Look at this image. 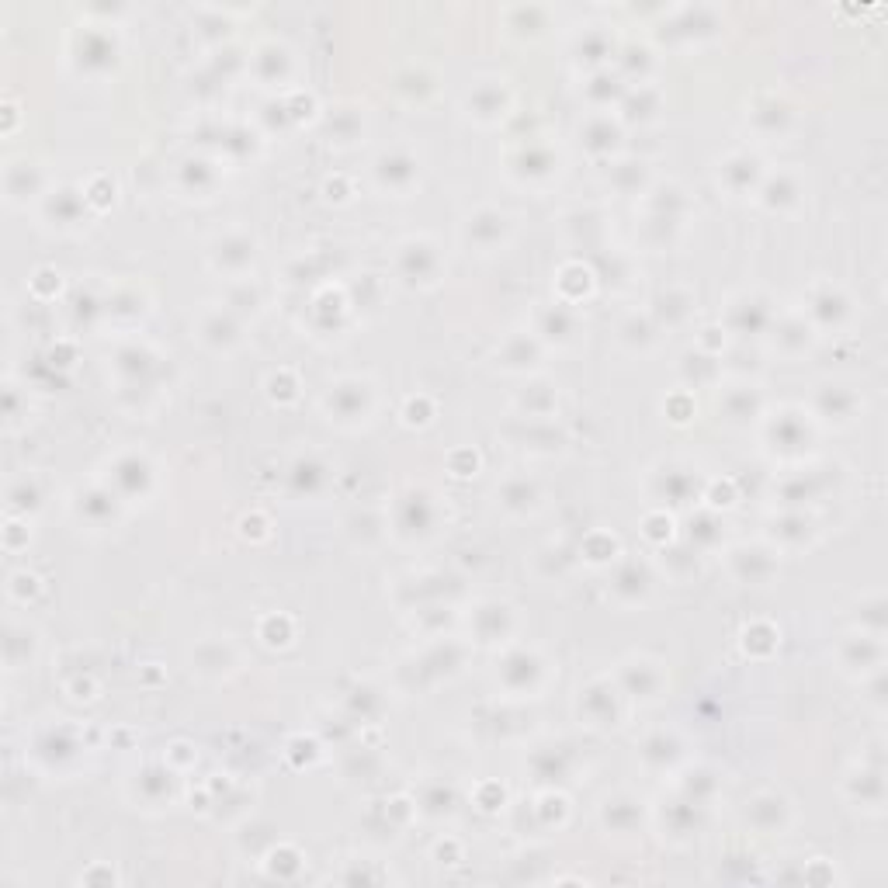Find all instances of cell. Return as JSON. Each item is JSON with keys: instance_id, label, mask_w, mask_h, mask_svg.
Listing matches in <instances>:
<instances>
[{"instance_id": "6da1fadb", "label": "cell", "mask_w": 888, "mask_h": 888, "mask_svg": "<svg viewBox=\"0 0 888 888\" xmlns=\"http://www.w3.org/2000/svg\"><path fill=\"white\" fill-rule=\"evenodd\" d=\"M746 823H750L757 833H764V836L784 833V830H788V823H791L788 798L777 795V791H764V795H757L750 805H746Z\"/></svg>"}, {"instance_id": "7a4b0ae2", "label": "cell", "mask_w": 888, "mask_h": 888, "mask_svg": "<svg viewBox=\"0 0 888 888\" xmlns=\"http://www.w3.org/2000/svg\"><path fill=\"white\" fill-rule=\"evenodd\" d=\"M601 823H604V830L628 833V830H635V823H639V809H635V802H632V809H621V798H614V802L608 798L601 809Z\"/></svg>"}]
</instances>
